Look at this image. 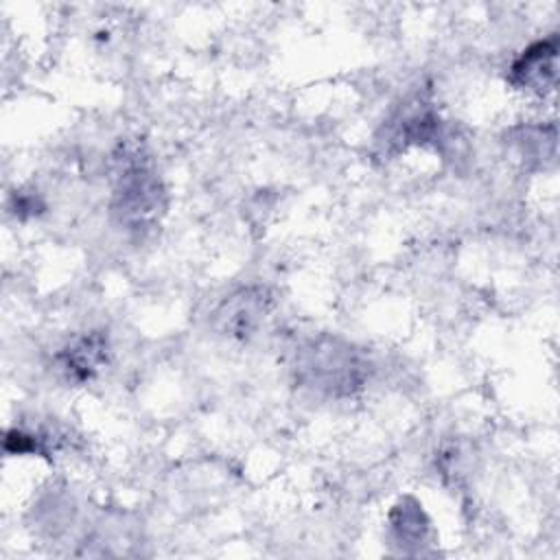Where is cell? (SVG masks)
Wrapping results in <instances>:
<instances>
[{"label":"cell","instance_id":"5b68a950","mask_svg":"<svg viewBox=\"0 0 560 560\" xmlns=\"http://www.w3.org/2000/svg\"><path fill=\"white\" fill-rule=\"evenodd\" d=\"M265 311H267L265 291L243 289L236 295L228 298L217 315L223 330H228L230 335H247L256 328Z\"/></svg>","mask_w":560,"mask_h":560},{"label":"cell","instance_id":"3957f363","mask_svg":"<svg viewBox=\"0 0 560 560\" xmlns=\"http://www.w3.org/2000/svg\"><path fill=\"white\" fill-rule=\"evenodd\" d=\"M556 55L558 37L538 39L527 46L510 66V83L518 90L542 94L556 83Z\"/></svg>","mask_w":560,"mask_h":560},{"label":"cell","instance_id":"6da1fadb","mask_svg":"<svg viewBox=\"0 0 560 560\" xmlns=\"http://www.w3.org/2000/svg\"><path fill=\"white\" fill-rule=\"evenodd\" d=\"M361 370L363 368L352 348L337 339L315 341L302 352L298 363V372L304 383L330 396L352 394V389L363 381Z\"/></svg>","mask_w":560,"mask_h":560},{"label":"cell","instance_id":"7a4b0ae2","mask_svg":"<svg viewBox=\"0 0 560 560\" xmlns=\"http://www.w3.org/2000/svg\"><path fill=\"white\" fill-rule=\"evenodd\" d=\"M164 208V190L160 179L142 164H129L118 179L114 192V212L120 221L138 228L153 221Z\"/></svg>","mask_w":560,"mask_h":560},{"label":"cell","instance_id":"277c9868","mask_svg":"<svg viewBox=\"0 0 560 560\" xmlns=\"http://www.w3.org/2000/svg\"><path fill=\"white\" fill-rule=\"evenodd\" d=\"M107 357H109L107 337H103L101 332H90L68 343L57 354V363L68 381L85 383L94 374H98V370L107 363Z\"/></svg>","mask_w":560,"mask_h":560},{"label":"cell","instance_id":"8992f818","mask_svg":"<svg viewBox=\"0 0 560 560\" xmlns=\"http://www.w3.org/2000/svg\"><path fill=\"white\" fill-rule=\"evenodd\" d=\"M389 529L396 542L405 547V551H409V547L420 549L429 534V518L422 512V505L407 497L394 505L389 514Z\"/></svg>","mask_w":560,"mask_h":560}]
</instances>
